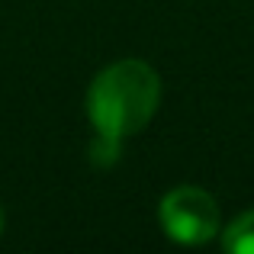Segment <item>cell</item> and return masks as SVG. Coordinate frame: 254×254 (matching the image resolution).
Instances as JSON below:
<instances>
[{"mask_svg":"<svg viewBox=\"0 0 254 254\" xmlns=\"http://www.w3.org/2000/svg\"><path fill=\"white\" fill-rule=\"evenodd\" d=\"M158 100L161 81L151 64L126 58L100 71L87 90V119L97 132V142L90 145L93 164L110 168L119 158L123 138L142 132L151 123Z\"/></svg>","mask_w":254,"mask_h":254,"instance_id":"obj_1","label":"cell"},{"mask_svg":"<svg viewBox=\"0 0 254 254\" xmlns=\"http://www.w3.org/2000/svg\"><path fill=\"white\" fill-rule=\"evenodd\" d=\"M158 219H161L164 235L177 245H206L222 229L219 203L199 187H177V190H171L161 199Z\"/></svg>","mask_w":254,"mask_h":254,"instance_id":"obj_2","label":"cell"},{"mask_svg":"<svg viewBox=\"0 0 254 254\" xmlns=\"http://www.w3.org/2000/svg\"><path fill=\"white\" fill-rule=\"evenodd\" d=\"M222 248L232 251V254H254V209L251 212H242L235 222L225 225Z\"/></svg>","mask_w":254,"mask_h":254,"instance_id":"obj_3","label":"cell"},{"mask_svg":"<svg viewBox=\"0 0 254 254\" xmlns=\"http://www.w3.org/2000/svg\"><path fill=\"white\" fill-rule=\"evenodd\" d=\"M0 229H3V212H0Z\"/></svg>","mask_w":254,"mask_h":254,"instance_id":"obj_4","label":"cell"}]
</instances>
